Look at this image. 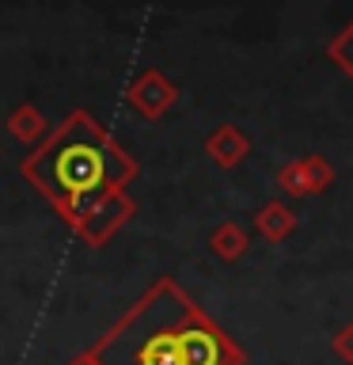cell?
Here are the masks:
<instances>
[{"label":"cell","instance_id":"cell-1","mask_svg":"<svg viewBox=\"0 0 353 365\" xmlns=\"http://www.w3.org/2000/svg\"><path fill=\"white\" fill-rule=\"evenodd\" d=\"M19 171L88 247H102L137 213L125 187L141 168L88 110H73L46 133Z\"/></svg>","mask_w":353,"mask_h":365},{"label":"cell","instance_id":"cell-2","mask_svg":"<svg viewBox=\"0 0 353 365\" xmlns=\"http://www.w3.org/2000/svg\"><path fill=\"white\" fill-rule=\"evenodd\" d=\"M95 365H243L239 342L194 304L175 278H159L88 346Z\"/></svg>","mask_w":353,"mask_h":365},{"label":"cell","instance_id":"cell-3","mask_svg":"<svg viewBox=\"0 0 353 365\" xmlns=\"http://www.w3.org/2000/svg\"><path fill=\"white\" fill-rule=\"evenodd\" d=\"M125 103H130L141 118L156 122L179 103V88H175V80L164 76L159 68H144V73L130 84V91H125Z\"/></svg>","mask_w":353,"mask_h":365},{"label":"cell","instance_id":"cell-4","mask_svg":"<svg viewBox=\"0 0 353 365\" xmlns=\"http://www.w3.org/2000/svg\"><path fill=\"white\" fill-rule=\"evenodd\" d=\"M330 182H334V168H330V160L319 156V153L289 160V164L278 171V187L289 194V198H315V194H323L330 187Z\"/></svg>","mask_w":353,"mask_h":365},{"label":"cell","instance_id":"cell-5","mask_svg":"<svg viewBox=\"0 0 353 365\" xmlns=\"http://www.w3.org/2000/svg\"><path fill=\"white\" fill-rule=\"evenodd\" d=\"M205 153H209V160H213L216 168L232 171V168H239L247 160L251 141H247V133L239 130V125L224 122V125H216V130L205 137Z\"/></svg>","mask_w":353,"mask_h":365},{"label":"cell","instance_id":"cell-6","mask_svg":"<svg viewBox=\"0 0 353 365\" xmlns=\"http://www.w3.org/2000/svg\"><path fill=\"white\" fill-rule=\"evenodd\" d=\"M296 225H300V213L289 202H266L255 213V232L262 240H270V244H285L296 232Z\"/></svg>","mask_w":353,"mask_h":365},{"label":"cell","instance_id":"cell-7","mask_svg":"<svg viewBox=\"0 0 353 365\" xmlns=\"http://www.w3.org/2000/svg\"><path fill=\"white\" fill-rule=\"evenodd\" d=\"M247 247H251V236H247V228L243 225H236V221H224V225H216L213 228V236H209V251L221 262H236V259H243L247 255Z\"/></svg>","mask_w":353,"mask_h":365},{"label":"cell","instance_id":"cell-8","mask_svg":"<svg viewBox=\"0 0 353 365\" xmlns=\"http://www.w3.org/2000/svg\"><path fill=\"white\" fill-rule=\"evenodd\" d=\"M4 125H8V133L23 145H38L46 137V114L34 107V103H19V107L8 114Z\"/></svg>","mask_w":353,"mask_h":365},{"label":"cell","instance_id":"cell-9","mask_svg":"<svg viewBox=\"0 0 353 365\" xmlns=\"http://www.w3.org/2000/svg\"><path fill=\"white\" fill-rule=\"evenodd\" d=\"M327 57H330V61H334L346 76H353V23L327 46Z\"/></svg>","mask_w":353,"mask_h":365},{"label":"cell","instance_id":"cell-10","mask_svg":"<svg viewBox=\"0 0 353 365\" xmlns=\"http://www.w3.org/2000/svg\"><path fill=\"white\" fill-rule=\"evenodd\" d=\"M330 350H334L338 361L353 365V319H349V324H342L334 335H330Z\"/></svg>","mask_w":353,"mask_h":365},{"label":"cell","instance_id":"cell-11","mask_svg":"<svg viewBox=\"0 0 353 365\" xmlns=\"http://www.w3.org/2000/svg\"><path fill=\"white\" fill-rule=\"evenodd\" d=\"M65 365H95V358H91V354H88V350H80V354H76V358H68Z\"/></svg>","mask_w":353,"mask_h":365}]
</instances>
